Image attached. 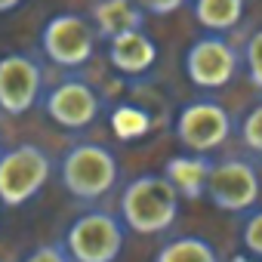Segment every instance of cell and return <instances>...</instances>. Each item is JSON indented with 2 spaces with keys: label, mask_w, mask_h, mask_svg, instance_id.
<instances>
[{
  "label": "cell",
  "mask_w": 262,
  "mask_h": 262,
  "mask_svg": "<svg viewBox=\"0 0 262 262\" xmlns=\"http://www.w3.org/2000/svg\"><path fill=\"white\" fill-rule=\"evenodd\" d=\"M179 194L161 173H142L129 179L120 191V222L136 234H167L179 219Z\"/></svg>",
  "instance_id": "obj_1"
},
{
  "label": "cell",
  "mask_w": 262,
  "mask_h": 262,
  "mask_svg": "<svg viewBox=\"0 0 262 262\" xmlns=\"http://www.w3.org/2000/svg\"><path fill=\"white\" fill-rule=\"evenodd\" d=\"M62 188L83 204L102 201L120 179L117 155L102 142H77L65 151L59 164Z\"/></svg>",
  "instance_id": "obj_2"
},
{
  "label": "cell",
  "mask_w": 262,
  "mask_h": 262,
  "mask_svg": "<svg viewBox=\"0 0 262 262\" xmlns=\"http://www.w3.org/2000/svg\"><path fill=\"white\" fill-rule=\"evenodd\" d=\"M231 133H234V117L213 96L188 99L176 111V120H173L176 142L194 155H213L216 148H222L231 139Z\"/></svg>",
  "instance_id": "obj_3"
},
{
  "label": "cell",
  "mask_w": 262,
  "mask_h": 262,
  "mask_svg": "<svg viewBox=\"0 0 262 262\" xmlns=\"http://www.w3.org/2000/svg\"><path fill=\"white\" fill-rule=\"evenodd\" d=\"M204 198L216 210L231 213V216H244V213L256 210L259 198H262V176H259V167L253 164V158L228 155V158L213 161Z\"/></svg>",
  "instance_id": "obj_4"
},
{
  "label": "cell",
  "mask_w": 262,
  "mask_h": 262,
  "mask_svg": "<svg viewBox=\"0 0 262 262\" xmlns=\"http://www.w3.org/2000/svg\"><path fill=\"white\" fill-rule=\"evenodd\" d=\"M126 244L123 222L108 210H86L80 213L68 231L62 250L71 262H117Z\"/></svg>",
  "instance_id": "obj_5"
},
{
  "label": "cell",
  "mask_w": 262,
  "mask_h": 262,
  "mask_svg": "<svg viewBox=\"0 0 262 262\" xmlns=\"http://www.w3.org/2000/svg\"><path fill=\"white\" fill-rule=\"evenodd\" d=\"M53 176V161L50 155L34 145L22 142L0 155V204L7 207H22L31 198L40 194V188Z\"/></svg>",
  "instance_id": "obj_6"
},
{
  "label": "cell",
  "mask_w": 262,
  "mask_h": 262,
  "mask_svg": "<svg viewBox=\"0 0 262 262\" xmlns=\"http://www.w3.org/2000/svg\"><path fill=\"white\" fill-rule=\"evenodd\" d=\"M182 71L194 90L216 93L237 77L241 53L225 40V34H201L188 43L182 56Z\"/></svg>",
  "instance_id": "obj_7"
},
{
  "label": "cell",
  "mask_w": 262,
  "mask_h": 262,
  "mask_svg": "<svg viewBox=\"0 0 262 262\" xmlns=\"http://www.w3.org/2000/svg\"><path fill=\"white\" fill-rule=\"evenodd\" d=\"M96 31L80 13H59L43 25V56L59 68H83L96 53Z\"/></svg>",
  "instance_id": "obj_8"
},
{
  "label": "cell",
  "mask_w": 262,
  "mask_h": 262,
  "mask_svg": "<svg viewBox=\"0 0 262 262\" xmlns=\"http://www.w3.org/2000/svg\"><path fill=\"white\" fill-rule=\"evenodd\" d=\"M43 96V71L28 53L0 56V108L19 117L28 114Z\"/></svg>",
  "instance_id": "obj_9"
},
{
  "label": "cell",
  "mask_w": 262,
  "mask_h": 262,
  "mask_svg": "<svg viewBox=\"0 0 262 262\" xmlns=\"http://www.w3.org/2000/svg\"><path fill=\"white\" fill-rule=\"evenodd\" d=\"M47 117L62 129H86L102 114V99L86 80H62L43 96Z\"/></svg>",
  "instance_id": "obj_10"
},
{
  "label": "cell",
  "mask_w": 262,
  "mask_h": 262,
  "mask_svg": "<svg viewBox=\"0 0 262 262\" xmlns=\"http://www.w3.org/2000/svg\"><path fill=\"white\" fill-rule=\"evenodd\" d=\"M108 62L114 65V71L126 77H142L158 62V43L145 28L117 34L108 40Z\"/></svg>",
  "instance_id": "obj_11"
},
{
  "label": "cell",
  "mask_w": 262,
  "mask_h": 262,
  "mask_svg": "<svg viewBox=\"0 0 262 262\" xmlns=\"http://www.w3.org/2000/svg\"><path fill=\"white\" fill-rule=\"evenodd\" d=\"M210 167H213V158H210V155L179 151V155L167 158L161 176L173 185V191L179 194V201H201L204 191H207Z\"/></svg>",
  "instance_id": "obj_12"
},
{
  "label": "cell",
  "mask_w": 262,
  "mask_h": 262,
  "mask_svg": "<svg viewBox=\"0 0 262 262\" xmlns=\"http://www.w3.org/2000/svg\"><path fill=\"white\" fill-rule=\"evenodd\" d=\"M90 25H93L96 37L111 40L117 34L145 28V13L133 0H96L90 10Z\"/></svg>",
  "instance_id": "obj_13"
},
{
  "label": "cell",
  "mask_w": 262,
  "mask_h": 262,
  "mask_svg": "<svg viewBox=\"0 0 262 262\" xmlns=\"http://www.w3.org/2000/svg\"><path fill=\"white\" fill-rule=\"evenodd\" d=\"M247 0H191V16L207 34H228L241 25Z\"/></svg>",
  "instance_id": "obj_14"
},
{
  "label": "cell",
  "mask_w": 262,
  "mask_h": 262,
  "mask_svg": "<svg viewBox=\"0 0 262 262\" xmlns=\"http://www.w3.org/2000/svg\"><path fill=\"white\" fill-rule=\"evenodd\" d=\"M155 262H222L219 250L201 234H179L161 244Z\"/></svg>",
  "instance_id": "obj_15"
},
{
  "label": "cell",
  "mask_w": 262,
  "mask_h": 262,
  "mask_svg": "<svg viewBox=\"0 0 262 262\" xmlns=\"http://www.w3.org/2000/svg\"><path fill=\"white\" fill-rule=\"evenodd\" d=\"M237 139L244 145V151H250L253 158H262V99L256 105L247 108V114L237 123Z\"/></svg>",
  "instance_id": "obj_16"
},
{
  "label": "cell",
  "mask_w": 262,
  "mask_h": 262,
  "mask_svg": "<svg viewBox=\"0 0 262 262\" xmlns=\"http://www.w3.org/2000/svg\"><path fill=\"white\" fill-rule=\"evenodd\" d=\"M237 237H241V253L262 262V207L244 213V222H241Z\"/></svg>",
  "instance_id": "obj_17"
},
{
  "label": "cell",
  "mask_w": 262,
  "mask_h": 262,
  "mask_svg": "<svg viewBox=\"0 0 262 262\" xmlns=\"http://www.w3.org/2000/svg\"><path fill=\"white\" fill-rule=\"evenodd\" d=\"M237 53H241V68L247 71L250 86L262 90V28H256Z\"/></svg>",
  "instance_id": "obj_18"
},
{
  "label": "cell",
  "mask_w": 262,
  "mask_h": 262,
  "mask_svg": "<svg viewBox=\"0 0 262 262\" xmlns=\"http://www.w3.org/2000/svg\"><path fill=\"white\" fill-rule=\"evenodd\" d=\"M114 133L120 139H136L145 133V126H148V117L139 111V108H117L114 111Z\"/></svg>",
  "instance_id": "obj_19"
},
{
  "label": "cell",
  "mask_w": 262,
  "mask_h": 262,
  "mask_svg": "<svg viewBox=\"0 0 262 262\" xmlns=\"http://www.w3.org/2000/svg\"><path fill=\"white\" fill-rule=\"evenodd\" d=\"M133 4L145 16H173V13H179L188 4V0H133Z\"/></svg>",
  "instance_id": "obj_20"
},
{
  "label": "cell",
  "mask_w": 262,
  "mask_h": 262,
  "mask_svg": "<svg viewBox=\"0 0 262 262\" xmlns=\"http://www.w3.org/2000/svg\"><path fill=\"white\" fill-rule=\"evenodd\" d=\"M22 262H71L68 253L62 250V244H43L37 250H31Z\"/></svg>",
  "instance_id": "obj_21"
},
{
  "label": "cell",
  "mask_w": 262,
  "mask_h": 262,
  "mask_svg": "<svg viewBox=\"0 0 262 262\" xmlns=\"http://www.w3.org/2000/svg\"><path fill=\"white\" fill-rule=\"evenodd\" d=\"M22 7V0H0V13H13Z\"/></svg>",
  "instance_id": "obj_22"
},
{
  "label": "cell",
  "mask_w": 262,
  "mask_h": 262,
  "mask_svg": "<svg viewBox=\"0 0 262 262\" xmlns=\"http://www.w3.org/2000/svg\"><path fill=\"white\" fill-rule=\"evenodd\" d=\"M231 262H259V259H250V256H244V253H237V256H234Z\"/></svg>",
  "instance_id": "obj_23"
}]
</instances>
